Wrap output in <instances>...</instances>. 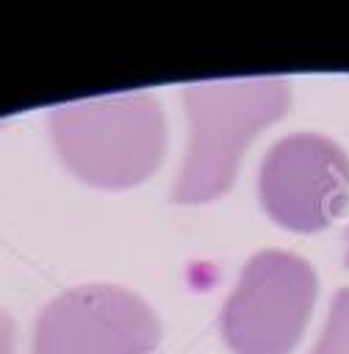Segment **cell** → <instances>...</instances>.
Returning <instances> with one entry per match:
<instances>
[{
	"mask_svg": "<svg viewBox=\"0 0 349 354\" xmlns=\"http://www.w3.org/2000/svg\"><path fill=\"white\" fill-rule=\"evenodd\" d=\"M310 354H349V288L335 293L327 326Z\"/></svg>",
	"mask_w": 349,
	"mask_h": 354,
	"instance_id": "6",
	"label": "cell"
},
{
	"mask_svg": "<svg viewBox=\"0 0 349 354\" xmlns=\"http://www.w3.org/2000/svg\"><path fill=\"white\" fill-rule=\"evenodd\" d=\"M188 147L174 188V202L199 205L222 196L238 171L241 155L258 130L283 119L291 105L285 77H224L183 88Z\"/></svg>",
	"mask_w": 349,
	"mask_h": 354,
	"instance_id": "1",
	"label": "cell"
},
{
	"mask_svg": "<svg viewBox=\"0 0 349 354\" xmlns=\"http://www.w3.org/2000/svg\"><path fill=\"white\" fill-rule=\"evenodd\" d=\"M0 354H14V326L3 310H0Z\"/></svg>",
	"mask_w": 349,
	"mask_h": 354,
	"instance_id": "7",
	"label": "cell"
},
{
	"mask_svg": "<svg viewBox=\"0 0 349 354\" xmlns=\"http://www.w3.org/2000/svg\"><path fill=\"white\" fill-rule=\"evenodd\" d=\"M346 266H349V252H346Z\"/></svg>",
	"mask_w": 349,
	"mask_h": 354,
	"instance_id": "8",
	"label": "cell"
},
{
	"mask_svg": "<svg viewBox=\"0 0 349 354\" xmlns=\"http://www.w3.org/2000/svg\"><path fill=\"white\" fill-rule=\"evenodd\" d=\"M50 133L64 166L97 188H127L147 180L166 149V119L147 91L55 105Z\"/></svg>",
	"mask_w": 349,
	"mask_h": 354,
	"instance_id": "2",
	"label": "cell"
},
{
	"mask_svg": "<svg viewBox=\"0 0 349 354\" xmlns=\"http://www.w3.org/2000/svg\"><path fill=\"white\" fill-rule=\"evenodd\" d=\"M258 191L274 224L319 232L349 202V158L319 133H294L266 152Z\"/></svg>",
	"mask_w": 349,
	"mask_h": 354,
	"instance_id": "4",
	"label": "cell"
},
{
	"mask_svg": "<svg viewBox=\"0 0 349 354\" xmlns=\"http://www.w3.org/2000/svg\"><path fill=\"white\" fill-rule=\"evenodd\" d=\"M161 324L150 304L116 285H80L39 315L33 354H150Z\"/></svg>",
	"mask_w": 349,
	"mask_h": 354,
	"instance_id": "5",
	"label": "cell"
},
{
	"mask_svg": "<svg viewBox=\"0 0 349 354\" xmlns=\"http://www.w3.org/2000/svg\"><path fill=\"white\" fill-rule=\"evenodd\" d=\"M316 274L307 260L266 249L247 260L222 310V337L235 354H288L310 318Z\"/></svg>",
	"mask_w": 349,
	"mask_h": 354,
	"instance_id": "3",
	"label": "cell"
}]
</instances>
